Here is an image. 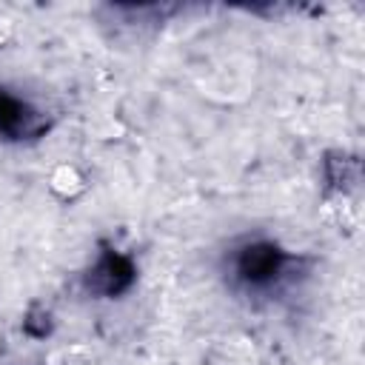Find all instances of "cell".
<instances>
[{"label": "cell", "mask_w": 365, "mask_h": 365, "mask_svg": "<svg viewBox=\"0 0 365 365\" xmlns=\"http://www.w3.org/2000/svg\"><path fill=\"white\" fill-rule=\"evenodd\" d=\"M291 257H285L277 245L271 242H245L242 248H237L234 254V277L248 285V288H268L274 285L285 268H288Z\"/></svg>", "instance_id": "obj_1"}, {"label": "cell", "mask_w": 365, "mask_h": 365, "mask_svg": "<svg viewBox=\"0 0 365 365\" xmlns=\"http://www.w3.org/2000/svg\"><path fill=\"white\" fill-rule=\"evenodd\" d=\"M131 277H134L131 262H128L125 257L108 251V254H103V257L97 259V265L88 271V288L97 291V294L111 297V294L125 291V288L131 285Z\"/></svg>", "instance_id": "obj_2"}, {"label": "cell", "mask_w": 365, "mask_h": 365, "mask_svg": "<svg viewBox=\"0 0 365 365\" xmlns=\"http://www.w3.org/2000/svg\"><path fill=\"white\" fill-rule=\"evenodd\" d=\"M43 128V117L40 111L29 108L26 103L9 97L6 91H0V131L11 134V137H31Z\"/></svg>", "instance_id": "obj_3"}]
</instances>
